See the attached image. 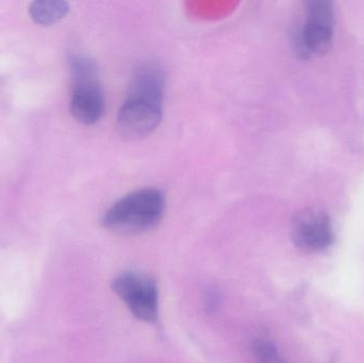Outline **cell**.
I'll return each instance as SVG.
<instances>
[{"mask_svg": "<svg viewBox=\"0 0 364 363\" xmlns=\"http://www.w3.org/2000/svg\"><path fill=\"white\" fill-rule=\"evenodd\" d=\"M166 195L156 188L126 194L105 212L102 225L119 234H141L155 229L166 212Z\"/></svg>", "mask_w": 364, "mask_h": 363, "instance_id": "cell-1", "label": "cell"}, {"mask_svg": "<svg viewBox=\"0 0 364 363\" xmlns=\"http://www.w3.org/2000/svg\"><path fill=\"white\" fill-rule=\"evenodd\" d=\"M70 72L72 114L80 123L93 125L105 112V96L97 64L90 55L78 53L70 58Z\"/></svg>", "mask_w": 364, "mask_h": 363, "instance_id": "cell-2", "label": "cell"}, {"mask_svg": "<svg viewBox=\"0 0 364 363\" xmlns=\"http://www.w3.org/2000/svg\"><path fill=\"white\" fill-rule=\"evenodd\" d=\"M333 4L327 0L307 2L303 23L294 33L295 51L301 58L323 55L331 48L335 36Z\"/></svg>", "mask_w": 364, "mask_h": 363, "instance_id": "cell-3", "label": "cell"}, {"mask_svg": "<svg viewBox=\"0 0 364 363\" xmlns=\"http://www.w3.org/2000/svg\"><path fill=\"white\" fill-rule=\"evenodd\" d=\"M164 99L127 92L117 117V128L121 136L132 140L153 134L164 117Z\"/></svg>", "mask_w": 364, "mask_h": 363, "instance_id": "cell-4", "label": "cell"}, {"mask_svg": "<svg viewBox=\"0 0 364 363\" xmlns=\"http://www.w3.org/2000/svg\"><path fill=\"white\" fill-rule=\"evenodd\" d=\"M112 289L136 319L146 323L156 322L159 296L157 285L153 278L138 273H122L113 281Z\"/></svg>", "mask_w": 364, "mask_h": 363, "instance_id": "cell-5", "label": "cell"}, {"mask_svg": "<svg viewBox=\"0 0 364 363\" xmlns=\"http://www.w3.org/2000/svg\"><path fill=\"white\" fill-rule=\"evenodd\" d=\"M291 237L295 246L306 253L325 251L336 240L331 217L318 208H305L294 215Z\"/></svg>", "mask_w": 364, "mask_h": 363, "instance_id": "cell-6", "label": "cell"}, {"mask_svg": "<svg viewBox=\"0 0 364 363\" xmlns=\"http://www.w3.org/2000/svg\"><path fill=\"white\" fill-rule=\"evenodd\" d=\"M68 11L70 6L63 0H38L32 2L29 14L36 23L49 26L63 19Z\"/></svg>", "mask_w": 364, "mask_h": 363, "instance_id": "cell-7", "label": "cell"}, {"mask_svg": "<svg viewBox=\"0 0 364 363\" xmlns=\"http://www.w3.org/2000/svg\"><path fill=\"white\" fill-rule=\"evenodd\" d=\"M252 351L258 363H287L278 353L275 345L267 339L256 340Z\"/></svg>", "mask_w": 364, "mask_h": 363, "instance_id": "cell-8", "label": "cell"}, {"mask_svg": "<svg viewBox=\"0 0 364 363\" xmlns=\"http://www.w3.org/2000/svg\"><path fill=\"white\" fill-rule=\"evenodd\" d=\"M220 296L218 293V290L215 288H209L205 291V298H203V305H205V309L207 313H215L220 306Z\"/></svg>", "mask_w": 364, "mask_h": 363, "instance_id": "cell-9", "label": "cell"}]
</instances>
